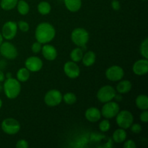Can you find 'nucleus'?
Listing matches in <instances>:
<instances>
[{"instance_id":"19","label":"nucleus","mask_w":148,"mask_h":148,"mask_svg":"<svg viewBox=\"0 0 148 148\" xmlns=\"http://www.w3.org/2000/svg\"><path fill=\"white\" fill-rule=\"evenodd\" d=\"M95 59H96V55H95V52L89 51L86 52L85 54H83L82 62L83 65H85V66H90L95 63Z\"/></svg>"},{"instance_id":"17","label":"nucleus","mask_w":148,"mask_h":148,"mask_svg":"<svg viewBox=\"0 0 148 148\" xmlns=\"http://www.w3.org/2000/svg\"><path fill=\"white\" fill-rule=\"evenodd\" d=\"M66 8L72 12H76L82 7V0H64Z\"/></svg>"},{"instance_id":"39","label":"nucleus","mask_w":148,"mask_h":148,"mask_svg":"<svg viewBox=\"0 0 148 148\" xmlns=\"http://www.w3.org/2000/svg\"><path fill=\"white\" fill-rule=\"evenodd\" d=\"M10 77H12V74L10 73V72H8L7 75V78H10Z\"/></svg>"},{"instance_id":"8","label":"nucleus","mask_w":148,"mask_h":148,"mask_svg":"<svg viewBox=\"0 0 148 148\" xmlns=\"http://www.w3.org/2000/svg\"><path fill=\"white\" fill-rule=\"evenodd\" d=\"M62 96L63 95L62 94V92L58 90H50L45 95L44 102L48 106H56L62 103Z\"/></svg>"},{"instance_id":"3","label":"nucleus","mask_w":148,"mask_h":148,"mask_svg":"<svg viewBox=\"0 0 148 148\" xmlns=\"http://www.w3.org/2000/svg\"><path fill=\"white\" fill-rule=\"evenodd\" d=\"M90 38L89 33L85 29L77 27L71 33V40L78 47H84L88 43Z\"/></svg>"},{"instance_id":"40","label":"nucleus","mask_w":148,"mask_h":148,"mask_svg":"<svg viewBox=\"0 0 148 148\" xmlns=\"http://www.w3.org/2000/svg\"><path fill=\"white\" fill-rule=\"evenodd\" d=\"M1 106H2V101H1V99L0 98V109H1Z\"/></svg>"},{"instance_id":"15","label":"nucleus","mask_w":148,"mask_h":148,"mask_svg":"<svg viewBox=\"0 0 148 148\" xmlns=\"http://www.w3.org/2000/svg\"><path fill=\"white\" fill-rule=\"evenodd\" d=\"M41 52L43 57L48 61H53L57 57V51L52 45L46 43L42 46Z\"/></svg>"},{"instance_id":"24","label":"nucleus","mask_w":148,"mask_h":148,"mask_svg":"<svg viewBox=\"0 0 148 148\" xmlns=\"http://www.w3.org/2000/svg\"><path fill=\"white\" fill-rule=\"evenodd\" d=\"M16 7H17V11L21 15H26L27 14H28L29 11H30L29 4L25 0H20L17 1Z\"/></svg>"},{"instance_id":"4","label":"nucleus","mask_w":148,"mask_h":148,"mask_svg":"<svg viewBox=\"0 0 148 148\" xmlns=\"http://www.w3.org/2000/svg\"><path fill=\"white\" fill-rule=\"evenodd\" d=\"M1 128L5 134L14 135L20 131L21 126L20 122L14 118H7L1 122Z\"/></svg>"},{"instance_id":"9","label":"nucleus","mask_w":148,"mask_h":148,"mask_svg":"<svg viewBox=\"0 0 148 148\" xmlns=\"http://www.w3.org/2000/svg\"><path fill=\"white\" fill-rule=\"evenodd\" d=\"M0 53L1 56L7 59H14L18 55L17 48L9 41L2 42L0 45Z\"/></svg>"},{"instance_id":"33","label":"nucleus","mask_w":148,"mask_h":148,"mask_svg":"<svg viewBox=\"0 0 148 148\" xmlns=\"http://www.w3.org/2000/svg\"><path fill=\"white\" fill-rule=\"evenodd\" d=\"M29 147V145L27 141L25 140H20L17 141L16 144V147L17 148H27Z\"/></svg>"},{"instance_id":"10","label":"nucleus","mask_w":148,"mask_h":148,"mask_svg":"<svg viewBox=\"0 0 148 148\" xmlns=\"http://www.w3.org/2000/svg\"><path fill=\"white\" fill-rule=\"evenodd\" d=\"M17 24L14 21L6 22L1 28V35L3 38L7 40H12L17 33Z\"/></svg>"},{"instance_id":"20","label":"nucleus","mask_w":148,"mask_h":148,"mask_svg":"<svg viewBox=\"0 0 148 148\" xmlns=\"http://www.w3.org/2000/svg\"><path fill=\"white\" fill-rule=\"evenodd\" d=\"M127 137V134L125 130L119 128L115 130L113 133V140L116 143H122L126 140Z\"/></svg>"},{"instance_id":"27","label":"nucleus","mask_w":148,"mask_h":148,"mask_svg":"<svg viewBox=\"0 0 148 148\" xmlns=\"http://www.w3.org/2000/svg\"><path fill=\"white\" fill-rule=\"evenodd\" d=\"M62 100L68 105H73L77 102V96L73 92H66L62 96Z\"/></svg>"},{"instance_id":"32","label":"nucleus","mask_w":148,"mask_h":148,"mask_svg":"<svg viewBox=\"0 0 148 148\" xmlns=\"http://www.w3.org/2000/svg\"><path fill=\"white\" fill-rule=\"evenodd\" d=\"M130 128L131 129V131L134 134H139L141 132L142 130H143V127L140 124H132Z\"/></svg>"},{"instance_id":"28","label":"nucleus","mask_w":148,"mask_h":148,"mask_svg":"<svg viewBox=\"0 0 148 148\" xmlns=\"http://www.w3.org/2000/svg\"><path fill=\"white\" fill-rule=\"evenodd\" d=\"M140 51L142 56L145 59H148V38H146L141 43L140 47Z\"/></svg>"},{"instance_id":"36","label":"nucleus","mask_w":148,"mask_h":148,"mask_svg":"<svg viewBox=\"0 0 148 148\" xmlns=\"http://www.w3.org/2000/svg\"><path fill=\"white\" fill-rule=\"evenodd\" d=\"M111 7L115 11H119L121 8V4L118 0H112L111 1Z\"/></svg>"},{"instance_id":"14","label":"nucleus","mask_w":148,"mask_h":148,"mask_svg":"<svg viewBox=\"0 0 148 148\" xmlns=\"http://www.w3.org/2000/svg\"><path fill=\"white\" fill-rule=\"evenodd\" d=\"M132 70L135 75L139 76L145 75L148 72V60L147 59H139L134 62L132 66Z\"/></svg>"},{"instance_id":"22","label":"nucleus","mask_w":148,"mask_h":148,"mask_svg":"<svg viewBox=\"0 0 148 148\" xmlns=\"http://www.w3.org/2000/svg\"><path fill=\"white\" fill-rule=\"evenodd\" d=\"M16 77H17V79L19 82H26V81L28 80V79L30 78V71L25 67L20 68V69L17 71Z\"/></svg>"},{"instance_id":"31","label":"nucleus","mask_w":148,"mask_h":148,"mask_svg":"<svg viewBox=\"0 0 148 148\" xmlns=\"http://www.w3.org/2000/svg\"><path fill=\"white\" fill-rule=\"evenodd\" d=\"M41 49H42V43H39V42L37 41V40H36V42L33 43L31 46V50L34 53H38L39 52L41 51Z\"/></svg>"},{"instance_id":"21","label":"nucleus","mask_w":148,"mask_h":148,"mask_svg":"<svg viewBox=\"0 0 148 148\" xmlns=\"http://www.w3.org/2000/svg\"><path fill=\"white\" fill-rule=\"evenodd\" d=\"M135 103L137 108L140 110H147L148 109V97L147 95L141 94L137 97L135 100Z\"/></svg>"},{"instance_id":"16","label":"nucleus","mask_w":148,"mask_h":148,"mask_svg":"<svg viewBox=\"0 0 148 148\" xmlns=\"http://www.w3.org/2000/svg\"><path fill=\"white\" fill-rule=\"evenodd\" d=\"M85 118L90 122H97L101 118V112L95 107H90L85 111Z\"/></svg>"},{"instance_id":"35","label":"nucleus","mask_w":148,"mask_h":148,"mask_svg":"<svg viewBox=\"0 0 148 148\" xmlns=\"http://www.w3.org/2000/svg\"><path fill=\"white\" fill-rule=\"evenodd\" d=\"M136 147H137V145H136L135 143H134V141H133L132 140H127L124 144V148H135Z\"/></svg>"},{"instance_id":"26","label":"nucleus","mask_w":148,"mask_h":148,"mask_svg":"<svg viewBox=\"0 0 148 148\" xmlns=\"http://www.w3.org/2000/svg\"><path fill=\"white\" fill-rule=\"evenodd\" d=\"M18 0H1L0 6L1 9L6 11H10L16 7Z\"/></svg>"},{"instance_id":"6","label":"nucleus","mask_w":148,"mask_h":148,"mask_svg":"<svg viewBox=\"0 0 148 148\" xmlns=\"http://www.w3.org/2000/svg\"><path fill=\"white\" fill-rule=\"evenodd\" d=\"M116 94V92L114 87L111 85H104L98 90L97 92V98L101 103H105L112 101Z\"/></svg>"},{"instance_id":"5","label":"nucleus","mask_w":148,"mask_h":148,"mask_svg":"<svg viewBox=\"0 0 148 148\" xmlns=\"http://www.w3.org/2000/svg\"><path fill=\"white\" fill-rule=\"evenodd\" d=\"M116 116V124L120 128L127 130L131 127L132 124L134 121V116L132 114L130 111H127V110H123V111H119V112L117 114Z\"/></svg>"},{"instance_id":"34","label":"nucleus","mask_w":148,"mask_h":148,"mask_svg":"<svg viewBox=\"0 0 148 148\" xmlns=\"http://www.w3.org/2000/svg\"><path fill=\"white\" fill-rule=\"evenodd\" d=\"M140 121L144 123H147L148 121V111L147 110H144L143 112L140 114Z\"/></svg>"},{"instance_id":"1","label":"nucleus","mask_w":148,"mask_h":148,"mask_svg":"<svg viewBox=\"0 0 148 148\" xmlns=\"http://www.w3.org/2000/svg\"><path fill=\"white\" fill-rule=\"evenodd\" d=\"M56 36V30L49 23H41L38 25L35 31V37L37 41L42 44L50 43Z\"/></svg>"},{"instance_id":"13","label":"nucleus","mask_w":148,"mask_h":148,"mask_svg":"<svg viewBox=\"0 0 148 148\" xmlns=\"http://www.w3.org/2000/svg\"><path fill=\"white\" fill-rule=\"evenodd\" d=\"M64 72L65 75L71 79H75L78 77L80 74V69L76 62L72 61L67 62L64 65Z\"/></svg>"},{"instance_id":"2","label":"nucleus","mask_w":148,"mask_h":148,"mask_svg":"<svg viewBox=\"0 0 148 148\" xmlns=\"http://www.w3.org/2000/svg\"><path fill=\"white\" fill-rule=\"evenodd\" d=\"M4 92L9 99H14L17 98L21 91V85L17 79L13 77L7 78L4 81Z\"/></svg>"},{"instance_id":"12","label":"nucleus","mask_w":148,"mask_h":148,"mask_svg":"<svg viewBox=\"0 0 148 148\" xmlns=\"http://www.w3.org/2000/svg\"><path fill=\"white\" fill-rule=\"evenodd\" d=\"M25 66L30 72H37L42 69L43 66V61L36 56H30L25 62Z\"/></svg>"},{"instance_id":"25","label":"nucleus","mask_w":148,"mask_h":148,"mask_svg":"<svg viewBox=\"0 0 148 148\" xmlns=\"http://www.w3.org/2000/svg\"><path fill=\"white\" fill-rule=\"evenodd\" d=\"M51 10V4L48 1H40L38 5V11L42 15L49 14L50 13Z\"/></svg>"},{"instance_id":"29","label":"nucleus","mask_w":148,"mask_h":148,"mask_svg":"<svg viewBox=\"0 0 148 148\" xmlns=\"http://www.w3.org/2000/svg\"><path fill=\"white\" fill-rule=\"evenodd\" d=\"M111 128V124L108 119L102 120L99 124V130L102 132H107Z\"/></svg>"},{"instance_id":"37","label":"nucleus","mask_w":148,"mask_h":148,"mask_svg":"<svg viewBox=\"0 0 148 148\" xmlns=\"http://www.w3.org/2000/svg\"><path fill=\"white\" fill-rule=\"evenodd\" d=\"M4 79H5V75L2 71L0 70V82H4Z\"/></svg>"},{"instance_id":"7","label":"nucleus","mask_w":148,"mask_h":148,"mask_svg":"<svg viewBox=\"0 0 148 148\" xmlns=\"http://www.w3.org/2000/svg\"><path fill=\"white\" fill-rule=\"evenodd\" d=\"M120 111L119 104L114 101H108V102L105 103L101 109V116L105 119H112L116 117Z\"/></svg>"},{"instance_id":"38","label":"nucleus","mask_w":148,"mask_h":148,"mask_svg":"<svg viewBox=\"0 0 148 148\" xmlns=\"http://www.w3.org/2000/svg\"><path fill=\"white\" fill-rule=\"evenodd\" d=\"M3 39H4V38H3L2 35H1V33H0V45L1 44V43L3 42Z\"/></svg>"},{"instance_id":"23","label":"nucleus","mask_w":148,"mask_h":148,"mask_svg":"<svg viewBox=\"0 0 148 148\" xmlns=\"http://www.w3.org/2000/svg\"><path fill=\"white\" fill-rule=\"evenodd\" d=\"M83 54L84 53L83 51H82V49H81L80 47L75 48V49H74L70 53L71 60H72V62L78 63V62L82 61Z\"/></svg>"},{"instance_id":"11","label":"nucleus","mask_w":148,"mask_h":148,"mask_svg":"<svg viewBox=\"0 0 148 148\" xmlns=\"http://www.w3.org/2000/svg\"><path fill=\"white\" fill-rule=\"evenodd\" d=\"M124 76V71L120 66L118 65H114L106 71V77L108 80L111 82H117L123 79Z\"/></svg>"},{"instance_id":"18","label":"nucleus","mask_w":148,"mask_h":148,"mask_svg":"<svg viewBox=\"0 0 148 148\" xmlns=\"http://www.w3.org/2000/svg\"><path fill=\"white\" fill-rule=\"evenodd\" d=\"M132 88V84L130 80H121L117 84L116 90L120 94H125L130 92Z\"/></svg>"},{"instance_id":"41","label":"nucleus","mask_w":148,"mask_h":148,"mask_svg":"<svg viewBox=\"0 0 148 148\" xmlns=\"http://www.w3.org/2000/svg\"><path fill=\"white\" fill-rule=\"evenodd\" d=\"M143 1H146V0H143Z\"/></svg>"},{"instance_id":"30","label":"nucleus","mask_w":148,"mask_h":148,"mask_svg":"<svg viewBox=\"0 0 148 148\" xmlns=\"http://www.w3.org/2000/svg\"><path fill=\"white\" fill-rule=\"evenodd\" d=\"M17 24V27L20 30H21L23 33H26L30 29V26H29V24L25 21H23V20H20V21L18 22Z\"/></svg>"}]
</instances>
